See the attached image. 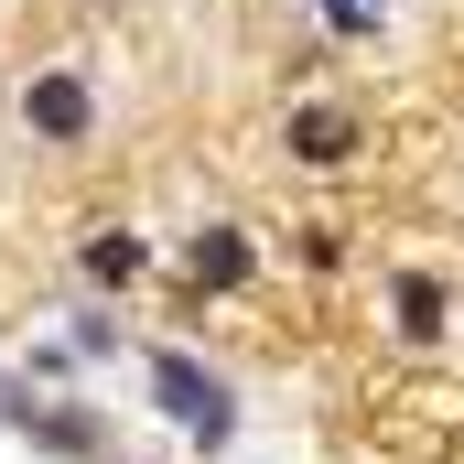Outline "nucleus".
I'll list each match as a JSON object with an SVG mask.
<instances>
[{
    "mask_svg": "<svg viewBox=\"0 0 464 464\" xmlns=\"http://www.w3.org/2000/svg\"><path fill=\"white\" fill-rule=\"evenodd\" d=\"M432 324H443V281L411 270V281H400V335H432Z\"/></svg>",
    "mask_w": 464,
    "mask_h": 464,
    "instance_id": "nucleus-5",
    "label": "nucleus"
},
{
    "mask_svg": "<svg viewBox=\"0 0 464 464\" xmlns=\"http://www.w3.org/2000/svg\"><path fill=\"white\" fill-rule=\"evenodd\" d=\"M22 119H33L44 140H87L98 98H87V76H33V87H22Z\"/></svg>",
    "mask_w": 464,
    "mask_h": 464,
    "instance_id": "nucleus-2",
    "label": "nucleus"
},
{
    "mask_svg": "<svg viewBox=\"0 0 464 464\" xmlns=\"http://www.w3.org/2000/svg\"><path fill=\"white\" fill-rule=\"evenodd\" d=\"M151 389H162V411H173V421H184V432H206V443H227V389H217V378H206V367H195V356H151Z\"/></svg>",
    "mask_w": 464,
    "mask_h": 464,
    "instance_id": "nucleus-1",
    "label": "nucleus"
},
{
    "mask_svg": "<svg viewBox=\"0 0 464 464\" xmlns=\"http://www.w3.org/2000/svg\"><path fill=\"white\" fill-rule=\"evenodd\" d=\"M87 270H98V281H130V270H140V237H98Z\"/></svg>",
    "mask_w": 464,
    "mask_h": 464,
    "instance_id": "nucleus-6",
    "label": "nucleus"
},
{
    "mask_svg": "<svg viewBox=\"0 0 464 464\" xmlns=\"http://www.w3.org/2000/svg\"><path fill=\"white\" fill-rule=\"evenodd\" d=\"M292 151H303V162H346V151H356V119L346 109H292Z\"/></svg>",
    "mask_w": 464,
    "mask_h": 464,
    "instance_id": "nucleus-3",
    "label": "nucleus"
},
{
    "mask_svg": "<svg viewBox=\"0 0 464 464\" xmlns=\"http://www.w3.org/2000/svg\"><path fill=\"white\" fill-rule=\"evenodd\" d=\"M195 281H206V292H237V281H248V237L237 227H195Z\"/></svg>",
    "mask_w": 464,
    "mask_h": 464,
    "instance_id": "nucleus-4",
    "label": "nucleus"
}]
</instances>
